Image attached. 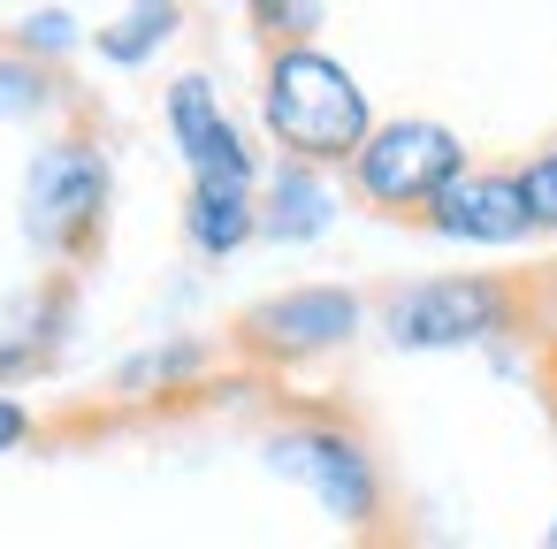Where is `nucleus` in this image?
<instances>
[{
	"instance_id": "obj_1",
	"label": "nucleus",
	"mask_w": 557,
	"mask_h": 549,
	"mask_svg": "<svg viewBox=\"0 0 557 549\" xmlns=\"http://www.w3.org/2000/svg\"><path fill=\"white\" fill-rule=\"evenodd\" d=\"M260 123H268V138H275L283 161L321 169V176L351 169L359 146L374 138L367 85L336 54H321V47H275V54H260Z\"/></svg>"
},
{
	"instance_id": "obj_2",
	"label": "nucleus",
	"mask_w": 557,
	"mask_h": 549,
	"mask_svg": "<svg viewBox=\"0 0 557 549\" xmlns=\"http://www.w3.org/2000/svg\"><path fill=\"white\" fill-rule=\"evenodd\" d=\"M268 465L290 473L306 496H321V511H336L351 534L389 526V481H382V458L351 412H329V404L283 412L268 427Z\"/></svg>"
},
{
	"instance_id": "obj_3",
	"label": "nucleus",
	"mask_w": 557,
	"mask_h": 549,
	"mask_svg": "<svg viewBox=\"0 0 557 549\" xmlns=\"http://www.w3.org/2000/svg\"><path fill=\"white\" fill-rule=\"evenodd\" d=\"M382 328L397 351H466L511 328H542V298L527 275H435L382 298Z\"/></svg>"
},
{
	"instance_id": "obj_4",
	"label": "nucleus",
	"mask_w": 557,
	"mask_h": 549,
	"mask_svg": "<svg viewBox=\"0 0 557 549\" xmlns=\"http://www.w3.org/2000/svg\"><path fill=\"white\" fill-rule=\"evenodd\" d=\"M108 199H115L108 153L85 130L47 138L39 161H32V176H24V237L39 252H54L62 267H85L108 245Z\"/></svg>"
},
{
	"instance_id": "obj_5",
	"label": "nucleus",
	"mask_w": 557,
	"mask_h": 549,
	"mask_svg": "<svg viewBox=\"0 0 557 549\" xmlns=\"http://www.w3.org/2000/svg\"><path fill=\"white\" fill-rule=\"evenodd\" d=\"M466 138L435 115H389L374 123V138L359 146V161L344 169L351 199L367 214H389V222H420L458 176H466Z\"/></svg>"
},
{
	"instance_id": "obj_6",
	"label": "nucleus",
	"mask_w": 557,
	"mask_h": 549,
	"mask_svg": "<svg viewBox=\"0 0 557 549\" xmlns=\"http://www.w3.org/2000/svg\"><path fill=\"white\" fill-rule=\"evenodd\" d=\"M359 290L344 283H298V290H275V298H252L237 321H230V351L260 374H290L336 344L359 336Z\"/></svg>"
},
{
	"instance_id": "obj_7",
	"label": "nucleus",
	"mask_w": 557,
	"mask_h": 549,
	"mask_svg": "<svg viewBox=\"0 0 557 549\" xmlns=\"http://www.w3.org/2000/svg\"><path fill=\"white\" fill-rule=\"evenodd\" d=\"M169 130H176V153H184L191 184H230V191H252L260 184V153L245 146V130L230 123L222 92L199 70L169 85Z\"/></svg>"
},
{
	"instance_id": "obj_8",
	"label": "nucleus",
	"mask_w": 557,
	"mask_h": 549,
	"mask_svg": "<svg viewBox=\"0 0 557 549\" xmlns=\"http://www.w3.org/2000/svg\"><path fill=\"white\" fill-rule=\"evenodd\" d=\"M428 237H450V245H519L534 237V214H527V191H519V169H466L428 214H420Z\"/></svg>"
},
{
	"instance_id": "obj_9",
	"label": "nucleus",
	"mask_w": 557,
	"mask_h": 549,
	"mask_svg": "<svg viewBox=\"0 0 557 549\" xmlns=\"http://www.w3.org/2000/svg\"><path fill=\"white\" fill-rule=\"evenodd\" d=\"M329 222H336L329 176L283 161V169L268 176V191H260V237H275V245H306V237H321Z\"/></svg>"
},
{
	"instance_id": "obj_10",
	"label": "nucleus",
	"mask_w": 557,
	"mask_h": 549,
	"mask_svg": "<svg viewBox=\"0 0 557 549\" xmlns=\"http://www.w3.org/2000/svg\"><path fill=\"white\" fill-rule=\"evenodd\" d=\"M184 237L207 260H230L237 245L260 237V191H230V184H191L184 191Z\"/></svg>"
},
{
	"instance_id": "obj_11",
	"label": "nucleus",
	"mask_w": 557,
	"mask_h": 549,
	"mask_svg": "<svg viewBox=\"0 0 557 549\" xmlns=\"http://www.w3.org/2000/svg\"><path fill=\"white\" fill-rule=\"evenodd\" d=\"M176 24H184V9H169V0H146V9H123L115 24H100V39H92V47H100L108 62L138 70L153 47H169V39H176Z\"/></svg>"
},
{
	"instance_id": "obj_12",
	"label": "nucleus",
	"mask_w": 557,
	"mask_h": 549,
	"mask_svg": "<svg viewBox=\"0 0 557 549\" xmlns=\"http://www.w3.org/2000/svg\"><path fill=\"white\" fill-rule=\"evenodd\" d=\"M252 32H260V47L275 54V47H313V32H321V9L313 0H298V9H283V0H252Z\"/></svg>"
},
{
	"instance_id": "obj_13",
	"label": "nucleus",
	"mask_w": 557,
	"mask_h": 549,
	"mask_svg": "<svg viewBox=\"0 0 557 549\" xmlns=\"http://www.w3.org/2000/svg\"><path fill=\"white\" fill-rule=\"evenodd\" d=\"M519 191H527L534 229H542V237H557V146H542V153H527V161H519Z\"/></svg>"
},
{
	"instance_id": "obj_14",
	"label": "nucleus",
	"mask_w": 557,
	"mask_h": 549,
	"mask_svg": "<svg viewBox=\"0 0 557 549\" xmlns=\"http://www.w3.org/2000/svg\"><path fill=\"white\" fill-rule=\"evenodd\" d=\"M47 92H54V77L39 62H9V70H0V115H32Z\"/></svg>"
},
{
	"instance_id": "obj_15",
	"label": "nucleus",
	"mask_w": 557,
	"mask_h": 549,
	"mask_svg": "<svg viewBox=\"0 0 557 549\" xmlns=\"http://www.w3.org/2000/svg\"><path fill=\"white\" fill-rule=\"evenodd\" d=\"M70 39H77V16H70V9H39V16H24V32H16V47H32V54H39V47L62 54Z\"/></svg>"
},
{
	"instance_id": "obj_16",
	"label": "nucleus",
	"mask_w": 557,
	"mask_h": 549,
	"mask_svg": "<svg viewBox=\"0 0 557 549\" xmlns=\"http://www.w3.org/2000/svg\"><path fill=\"white\" fill-rule=\"evenodd\" d=\"M24 435H32V412H24L16 397H0V450H16Z\"/></svg>"
},
{
	"instance_id": "obj_17",
	"label": "nucleus",
	"mask_w": 557,
	"mask_h": 549,
	"mask_svg": "<svg viewBox=\"0 0 557 549\" xmlns=\"http://www.w3.org/2000/svg\"><path fill=\"white\" fill-rule=\"evenodd\" d=\"M534 366H542V389H549V412H557V336H542V351H534Z\"/></svg>"
},
{
	"instance_id": "obj_18",
	"label": "nucleus",
	"mask_w": 557,
	"mask_h": 549,
	"mask_svg": "<svg viewBox=\"0 0 557 549\" xmlns=\"http://www.w3.org/2000/svg\"><path fill=\"white\" fill-rule=\"evenodd\" d=\"M534 298H542V328H534V336H557V275L534 283Z\"/></svg>"
},
{
	"instance_id": "obj_19",
	"label": "nucleus",
	"mask_w": 557,
	"mask_h": 549,
	"mask_svg": "<svg viewBox=\"0 0 557 549\" xmlns=\"http://www.w3.org/2000/svg\"><path fill=\"white\" fill-rule=\"evenodd\" d=\"M549 549H557V526H549Z\"/></svg>"
}]
</instances>
